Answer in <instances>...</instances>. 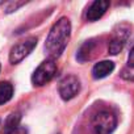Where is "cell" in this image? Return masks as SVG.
<instances>
[{"instance_id": "obj_1", "label": "cell", "mask_w": 134, "mask_h": 134, "mask_svg": "<svg viewBox=\"0 0 134 134\" xmlns=\"http://www.w3.org/2000/svg\"><path fill=\"white\" fill-rule=\"evenodd\" d=\"M71 34V23L67 17L59 19L49 32V36L45 42V53L49 59L55 60L62 55L67 43L70 41Z\"/></svg>"}, {"instance_id": "obj_2", "label": "cell", "mask_w": 134, "mask_h": 134, "mask_svg": "<svg viewBox=\"0 0 134 134\" xmlns=\"http://www.w3.org/2000/svg\"><path fill=\"white\" fill-rule=\"evenodd\" d=\"M117 126V117L113 112L103 109L92 118V129L95 134H112Z\"/></svg>"}, {"instance_id": "obj_3", "label": "cell", "mask_w": 134, "mask_h": 134, "mask_svg": "<svg viewBox=\"0 0 134 134\" xmlns=\"http://www.w3.org/2000/svg\"><path fill=\"white\" fill-rule=\"evenodd\" d=\"M57 74V64L53 59L43 60L32 75V83L36 87H42L46 83H49Z\"/></svg>"}, {"instance_id": "obj_4", "label": "cell", "mask_w": 134, "mask_h": 134, "mask_svg": "<svg viewBox=\"0 0 134 134\" xmlns=\"http://www.w3.org/2000/svg\"><path fill=\"white\" fill-rule=\"evenodd\" d=\"M129 36H130V26H129L127 24H121V25H118V26L114 29V32H113V34H112V38H110V41H109V46H108L109 54H112V55L118 54V53L124 49L125 43L127 42Z\"/></svg>"}, {"instance_id": "obj_5", "label": "cell", "mask_w": 134, "mask_h": 134, "mask_svg": "<svg viewBox=\"0 0 134 134\" xmlns=\"http://www.w3.org/2000/svg\"><path fill=\"white\" fill-rule=\"evenodd\" d=\"M37 46V38L36 37H30V38H26L25 41L15 45L12 49H11V53H9V62L12 64H17L20 63L23 59H25L32 51L33 49Z\"/></svg>"}, {"instance_id": "obj_6", "label": "cell", "mask_w": 134, "mask_h": 134, "mask_svg": "<svg viewBox=\"0 0 134 134\" xmlns=\"http://www.w3.org/2000/svg\"><path fill=\"white\" fill-rule=\"evenodd\" d=\"M58 91H59L60 97L66 101L74 99L80 91V82H79L78 76H75V75L64 76L59 83Z\"/></svg>"}, {"instance_id": "obj_7", "label": "cell", "mask_w": 134, "mask_h": 134, "mask_svg": "<svg viewBox=\"0 0 134 134\" xmlns=\"http://www.w3.org/2000/svg\"><path fill=\"white\" fill-rule=\"evenodd\" d=\"M109 2L108 0H96L91 4V7L88 8L87 11V20L93 23V21H97L99 19H101L104 16V13L107 12V9L109 8Z\"/></svg>"}, {"instance_id": "obj_8", "label": "cell", "mask_w": 134, "mask_h": 134, "mask_svg": "<svg viewBox=\"0 0 134 134\" xmlns=\"http://www.w3.org/2000/svg\"><path fill=\"white\" fill-rule=\"evenodd\" d=\"M114 70V63L110 60H101L96 63L92 69V75L95 79H103L108 76L112 71Z\"/></svg>"}, {"instance_id": "obj_9", "label": "cell", "mask_w": 134, "mask_h": 134, "mask_svg": "<svg viewBox=\"0 0 134 134\" xmlns=\"http://www.w3.org/2000/svg\"><path fill=\"white\" fill-rule=\"evenodd\" d=\"M13 96V86L9 82H0V105L8 103Z\"/></svg>"}, {"instance_id": "obj_10", "label": "cell", "mask_w": 134, "mask_h": 134, "mask_svg": "<svg viewBox=\"0 0 134 134\" xmlns=\"http://www.w3.org/2000/svg\"><path fill=\"white\" fill-rule=\"evenodd\" d=\"M20 121H21V114L20 113H12L8 116L5 124H4V130H3V134H9L12 130H15L16 127L20 126Z\"/></svg>"}, {"instance_id": "obj_11", "label": "cell", "mask_w": 134, "mask_h": 134, "mask_svg": "<svg viewBox=\"0 0 134 134\" xmlns=\"http://www.w3.org/2000/svg\"><path fill=\"white\" fill-rule=\"evenodd\" d=\"M93 46H95V41H87L84 45H82V47L79 49V51H78V55H76L78 60H80V62H84V60L90 59V54L92 53V50H93Z\"/></svg>"}, {"instance_id": "obj_12", "label": "cell", "mask_w": 134, "mask_h": 134, "mask_svg": "<svg viewBox=\"0 0 134 134\" xmlns=\"http://www.w3.org/2000/svg\"><path fill=\"white\" fill-rule=\"evenodd\" d=\"M121 76L126 80H134V67H125L121 72Z\"/></svg>"}, {"instance_id": "obj_13", "label": "cell", "mask_w": 134, "mask_h": 134, "mask_svg": "<svg viewBox=\"0 0 134 134\" xmlns=\"http://www.w3.org/2000/svg\"><path fill=\"white\" fill-rule=\"evenodd\" d=\"M127 66L129 67H134V45L129 53V58H127Z\"/></svg>"}, {"instance_id": "obj_14", "label": "cell", "mask_w": 134, "mask_h": 134, "mask_svg": "<svg viewBox=\"0 0 134 134\" xmlns=\"http://www.w3.org/2000/svg\"><path fill=\"white\" fill-rule=\"evenodd\" d=\"M9 134H28V130H26L25 127H23V126H19V127H16L15 130H12Z\"/></svg>"}]
</instances>
